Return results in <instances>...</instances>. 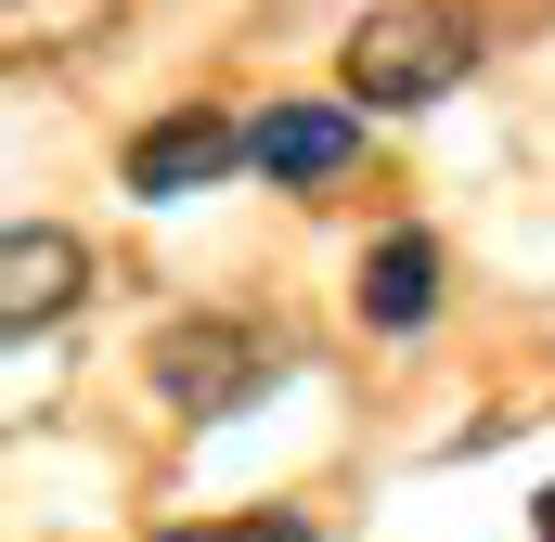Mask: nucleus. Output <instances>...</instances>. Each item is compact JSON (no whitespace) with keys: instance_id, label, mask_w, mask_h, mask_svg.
<instances>
[{"instance_id":"nucleus-1","label":"nucleus","mask_w":555,"mask_h":542,"mask_svg":"<svg viewBox=\"0 0 555 542\" xmlns=\"http://www.w3.org/2000/svg\"><path fill=\"white\" fill-rule=\"evenodd\" d=\"M272 375H284V336H259L246 310H181V323H155V336H142V388L181 413V426L246 413Z\"/></svg>"},{"instance_id":"nucleus-2","label":"nucleus","mask_w":555,"mask_h":542,"mask_svg":"<svg viewBox=\"0 0 555 542\" xmlns=\"http://www.w3.org/2000/svg\"><path fill=\"white\" fill-rule=\"evenodd\" d=\"M465 65H478V26H465L452 0H375V13L349 26V52H336V78H349L362 104H388V117L465 91Z\"/></svg>"},{"instance_id":"nucleus-3","label":"nucleus","mask_w":555,"mask_h":542,"mask_svg":"<svg viewBox=\"0 0 555 542\" xmlns=\"http://www.w3.org/2000/svg\"><path fill=\"white\" fill-rule=\"evenodd\" d=\"M220 168H246V130H233V117H207V104L155 117V130L117 155V181H130L142 207H168V194H194V181H220Z\"/></svg>"},{"instance_id":"nucleus-4","label":"nucleus","mask_w":555,"mask_h":542,"mask_svg":"<svg viewBox=\"0 0 555 542\" xmlns=\"http://www.w3.org/2000/svg\"><path fill=\"white\" fill-rule=\"evenodd\" d=\"M78 284H91V246H78V233H52V220H13V233H0V323H13V336L65 323Z\"/></svg>"},{"instance_id":"nucleus-5","label":"nucleus","mask_w":555,"mask_h":542,"mask_svg":"<svg viewBox=\"0 0 555 542\" xmlns=\"http://www.w3.org/2000/svg\"><path fill=\"white\" fill-rule=\"evenodd\" d=\"M349 155H362V117H349V104H272V117H246V168H259V181H297V194H310V181H336Z\"/></svg>"},{"instance_id":"nucleus-6","label":"nucleus","mask_w":555,"mask_h":542,"mask_svg":"<svg viewBox=\"0 0 555 542\" xmlns=\"http://www.w3.org/2000/svg\"><path fill=\"white\" fill-rule=\"evenodd\" d=\"M426 310H439V246L426 233H388L362 259V323L375 336H426Z\"/></svg>"},{"instance_id":"nucleus-7","label":"nucleus","mask_w":555,"mask_h":542,"mask_svg":"<svg viewBox=\"0 0 555 542\" xmlns=\"http://www.w3.org/2000/svg\"><path fill=\"white\" fill-rule=\"evenodd\" d=\"M155 542H310L297 517H207V530H155Z\"/></svg>"},{"instance_id":"nucleus-8","label":"nucleus","mask_w":555,"mask_h":542,"mask_svg":"<svg viewBox=\"0 0 555 542\" xmlns=\"http://www.w3.org/2000/svg\"><path fill=\"white\" fill-rule=\"evenodd\" d=\"M530 530H543V542H555V491H543V504H530Z\"/></svg>"}]
</instances>
